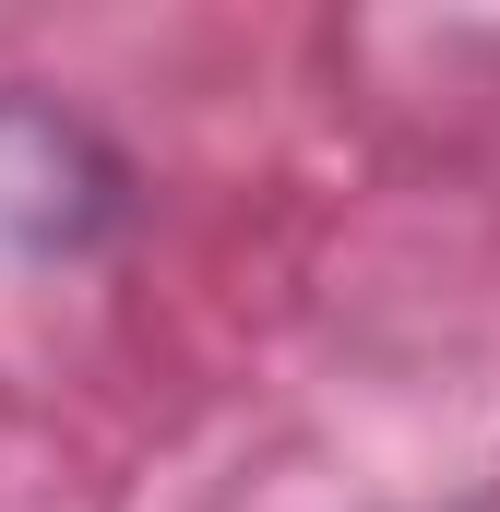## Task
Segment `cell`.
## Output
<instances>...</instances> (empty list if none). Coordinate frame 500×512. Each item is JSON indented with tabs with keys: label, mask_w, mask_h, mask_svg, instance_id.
I'll return each instance as SVG.
<instances>
[{
	"label": "cell",
	"mask_w": 500,
	"mask_h": 512,
	"mask_svg": "<svg viewBox=\"0 0 500 512\" xmlns=\"http://www.w3.org/2000/svg\"><path fill=\"white\" fill-rule=\"evenodd\" d=\"M131 203H143V179L84 108L0 84V298L96 274L131 239Z\"/></svg>",
	"instance_id": "obj_1"
},
{
	"label": "cell",
	"mask_w": 500,
	"mask_h": 512,
	"mask_svg": "<svg viewBox=\"0 0 500 512\" xmlns=\"http://www.w3.org/2000/svg\"><path fill=\"white\" fill-rule=\"evenodd\" d=\"M453 512H500V489H489V501H453Z\"/></svg>",
	"instance_id": "obj_2"
}]
</instances>
